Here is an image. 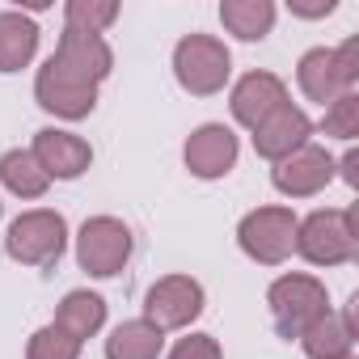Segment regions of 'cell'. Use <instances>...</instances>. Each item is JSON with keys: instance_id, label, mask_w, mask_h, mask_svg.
I'll use <instances>...</instances> for the list:
<instances>
[{"instance_id": "obj_1", "label": "cell", "mask_w": 359, "mask_h": 359, "mask_svg": "<svg viewBox=\"0 0 359 359\" xmlns=\"http://www.w3.org/2000/svg\"><path fill=\"white\" fill-rule=\"evenodd\" d=\"M296 254L313 266H342L359 258L355 208H321L296 224Z\"/></svg>"}, {"instance_id": "obj_2", "label": "cell", "mask_w": 359, "mask_h": 359, "mask_svg": "<svg viewBox=\"0 0 359 359\" xmlns=\"http://www.w3.org/2000/svg\"><path fill=\"white\" fill-rule=\"evenodd\" d=\"M266 304H271L275 334L292 342V338H300L309 325H317V321L330 313V292H325V283L313 279V275H283V279L271 283Z\"/></svg>"}, {"instance_id": "obj_3", "label": "cell", "mask_w": 359, "mask_h": 359, "mask_svg": "<svg viewBox=\"0 0 359 359\" xmlns=\"http://www.w3.org/2000/svg\"><path fill=\"white\" fill-rule=\"evenodd\" d=\"M173 76L187 93L195 97H212L229 85L233 76V55L220 39L212 34H187L173 47Z\"/></svg>"}, {"instance_id": "obj_4", "label": "cell", "mask_w": 359, "mask_h": 359, "mask_svg": "<svg viewBox=\"0 0 359 359\" xmlns=\"http://www.w3.org/2000/svg\"><path fill=\"white\" fill-rule=\"evenodd\" d=\"M64 245H68V220L51 208L22 212L9 224V237H5L9 258L22 262V266H55Z\"/></svg>"}, {"instance_id": "obj_5", "label": "cell", "mask_w": 359, "mask_h": 359, "mask_svg": "<svg viewBox=\"0 0 359 359\" xmlns=\"http://www.w3.org/2000/svg\"><path fill=\"white\" fill-rule=\"evenodd\" d=\"M296 212L292 208H258L237 224V245L262 262V266H279L292 250H296Z\"/></svg>"}, {"instance_id": "obj_6", "label": "cell", "mask_w": 359, "mask_h": 359, "mask_svg": "<svg viewBox=\"0 0 359 359\" xmlns=\"http://www.w3.org/2000/svg\"><path fill=\"white\" fill-rule=\"evenodd\" d=\"M131 258V229L114 216H93L81 224L76 237V262L81 271H89L93 279H110L127 266Z\"/></svg>"}, {"instance_id": "obj_7", "label": "cell", "mask_w": 359, "mask_h": 359, "mask_svg": "<svg viewBox=\"0 0 359 359\" xmlns=\"http://www.w3.org/2000/svg\"><path fill=\"white\" fill-rule=\"evenodd\" d=\"M199 313H203V283L191 275H165L144 296V321H152L161 334L187 330Z\"/></svg>"}, {"instance_id": "obj_8", "label": "cell", "mask_w": 359, "mask_h": 359, "mask_svg": "<svg viewBox=\"0 0 359 359\" xmlns=\"http://www.w3.org/2000/svg\"><path fill=\"white\" fill-rule=\"evenodd\" d=\"M334 169H338V161L321 144H304V148H296L292 156H283L275 165L271 182L287 199H309V195H321L334 182Z\"/></svg>"}, {"instance_id": "obj_9", "label": "cell", "mask_w": 359, "mask_h": 359, "mask_svg": "<svg viewBox=\"0 0 359 359\" xmlns=\"http://www.w3.org/2000/svg\"><path fill=\"white\" fill-rule=\"evenodd\" d=\"M51 64H55L64 76H72V81L97 89V85L110 76V68H114V51L106 47L102 34L64 30V34H60V47H55V55H51Z\"/></svg>"}, {"instance_id": "obj_10", "label": "cell", "mask_w": 359, "mask_h": 359, "mask_svg": "<svg viewBox=\"0 0 359 359\" xmlns=\"http://www.w3.org/2000/svg\"><path fill=\"white\" fill-rule=\"evenodd\" d=\"M237 135H233V127H224V123H203V127H195L191 131V140H187V148H182V156H187V169L195 173V177H203V182H216V177H224L233 165H237Z\"/></svg>"}, {"instance_id": "obj_11", "label": "cell", "mask_w": 359, "mask_h": 359, "mask_svg": "<svg viewBox=\"0 0 359 359\" xmlns=\"http://www.w3.org/2000/svg\"><path fill=\"white\" fill-rule=\"evenodd\" d=\"M34 97H39V106L47 110V114H55V118H89L93 114V106H97V89L93 85H81V81H72V76H64L51 60L39 68V76H34Z\"/></svg>"}, {"instance_id": "obj_12", "label": "cell", "mask_w": 359, "mask_h": 359, "mask_svg": "<svg viewBox=\"0 0 359 359\" xmlns=\"http://www.w3.org/2000/svg\"><path fill=\"white\" fill-rule=\"evenodd\" d=\"M30 156L39 161V169L47 177H60V182H72V177H81L89 165H93V148L72 135V131H55V127H43L34 131V148Z\"/></svg>"}, {"instance_id": "obj_13", "label": "cell", "mask_w": 359, "mask_h": 359, "mask_svg": "<svg viewBox=\"0 0 359 359\" xmlns=\"http://www.w3.org/2000/svg\"><path fill=\"white\" fill-rule=\"evenodd\" d=\"M287 102V85L275 76V72H245L237 85H233V97H229V110L241 127H262L279 106Z\"/></svg>"}, {"instance_id": "obj_14", "label": "cell", "mask_w": 359, "mask_h": 359, "mask_svg": "<svg viewBox=\"0 0 359 359\" xmlns=\"http://www.w3.org/2000/svg\"><path fill=\"white\" fill-rule=\"evenodd\" d=\"M309 135H313V118H309L300 106L283 102L262 127H254V152H258L262 161H275V165H279L283 156H292L296 148H304Z\"/></svg>"}, {"instance_id": "obj_15", "label": "cell", "mask_w": 359, "mask_h": 359, "mask_svg": "<svg viewBox=\"0 0 359 359\" xmlns=\"http://www.w3.org/2000/svg\"><path fill=\"white\" fill-rule=\"evenodd\" d=\"M296 81H300V93H304L309 102H321V106H330V102L342 97V93H355V85L342 76V64H338V55H334L330 47L304 51L300 64H296Z\"/></svg>"}, {"instance_id": "obj_16", "label": "cell", "mask_w": 359, "mask_h": 359, "mask_svg": "<svg viewBox=\"0 0 359 359\" xmlns=\"http://www.w3.org/2000/svg\"><path fill=\"white\" fill-rule=\"evenodd\" d=\"M300 346L309 359H346L355 346V309L325 313L317 325H309L300 334Z\"/></svg>"}, {"instance_id": "obj_17", "label": "cell", "mask_w": 359, "mask_h": 359, "mask_svg": "<svg viewBox=\"0 0 359 359\" xmlns=\"http://www.w3.org/2000/svg\"><path fill=\"white\" fill-rule=\"evenodd\" d=\"M39 51V26L26 13H0V72H22Z\"/></svg>"}, {"instance_id": "obj_18", "label": "cell", "mask_w": 359, "mask_h": 359, "mask_svg": "<svg viewBox=\"0 0 359 359\" xmlns=\"http://www.w3.org/2000/svg\"><path fill=\"white\" fill-rule=\"evenodd\" d=\"M55 325H60L68 338L85 342V338H93V334L106 325V300H102L97 292H68V296L60 300Z\"/></svg>"}, {"instance_id": "obj_19", "label": "cell", "mask_w": 359, "mask_h": 359, "mask_svg": "<svg viewBox=\"0 0 359 359\" xmlns=\"http://www.w3.org/2000/svg\"><path fill=\"white\" fill-rule=\"evenodd\" d=\"M220 22L241 43H262L271 34V26H275V5L271 0H224Z\"/></svg>"}, {"instance_id": "obj_20", "label": "cell", "mask_w": 359, "mask_h": 359, "mask_svg": "<svg viewBox=\"0 0 359 359\" xmlns=\"http://www.w3.org/2000/svg\"><path fill=\"white\" fill-rule=\"evenodd\" d=\"M0 182H5V191L18 195V199H43L47 187H51V177L39 169L30 148H9L5 156H0Z\"/></svg>"}, {"instance_id": "obj_21", "label": "cell", "mask_w": 359, "mask_h": 359, "mask_svg": "<svg viewBox=\"0 0 359 359\" xmlns=\"http://www.w3.org/2000/svg\"><path fill=\"white\" fill-rule=\"evenodd\" d=\"M161 346H165V334L152 321L135 317V321L114 325V334L106 338V359H156Z\"/></svg>"}, {"instance_id": "obj_22", "label": "cell", "mask_w": 359, "mask_h": 359, "mask_svg": "<svg viewBox=\"0 0 359 359\" xmlns=\"http://www.w3.org/2000/svg\"><path fill=\"white\" fill-rule=\"evenodd\" d=\"M118 5L114 0H68L64 9V30H81V34H102L106 26H114Z\"/></svg>"}, {"instance_id": "obj_23", "label": "cell", "mask_w": 359, "mask_h": 359, "mask_svg": "<svg viewBox=\"0 0 359 359\" xmlns=\"http://www.w3.org/2000/svg\"><path fill=\"white\" fill-rule=\"evenodd\" d=\"M26 359H81V342L68 338L60 325H43V330L30 334Z\"/></svg>"}, {"instance_id": "obj_24", "label": "cell", "mask_w": 359, "mask_h": 359, "mask_svg": "<svg viewBox=\"0 0 359 359\" xmlns=\"http://www.w3.org/2000/svg\"><path fill=\"white\" fill-rule=\"evenodd\" d=\"M321 131L334 135V140H355L359 135V93H342L330 102L325 118H321Z\"/></svg>"}, {"instance_id": "obj_25", "label": "cell", "mask_w": 359, "mask_h": 359, "mask_svg": "<svg viewBox=\"0 0 359 359\" xmlns=\"http://www.w3.org/2000/svg\"><path fill=\"white\" fill-rule=\"evenodd\" d=\"M169 359H224V355H220V342L212 334H191L169 351Z\"/></svg>"}, {"instance_id": "obj_26", "label": "cell", "mask_w": 359, "mask_h": 359, "mask_svg": "<svg viewBox=\"0 0 359 359\" xmlns=\"http://www.w3.org/2000/svg\"><path fill=\"white\" fill-rule=\"evenodd\" d=\"M334 55H338V64H342V76H346L351 85H359V39H346Z\"/></svg>"}, {"instance_id": "obj_27", "label": "cell", "mask_w": 359, "mask_h": 359, "mask_svg": "<svg viewBox=\"0 0 359 359\" xmlns=\"http://www.w3.org/2000/svg\"><path fill=\"white\" fill-rule=\"evenodd\" d=\"M292 13L296 18H330L334 13V0H321V5H296V0H292Z\"/></svg>"}, {"instance_id": "obj_28", "label": "cell", "mask_w": 359, "mask_h": 359, "mask_svg": "<svg viewBox=\"0 0 359 359\" xmlns=\"http://www.w3.org/2000/svg\"><path fill=\"white\" fill-rule=\"evenodd\" d=\"M338 169H342V177H346V187H359V152H346Z\"/></svg>"}, {"instance_id": "obj_29", "label": "cell", "mask_w": 359, "mask_h": 359, "mask_svg": "<svg viewBox=\"0 0 359 359\" xmlns=\"http://www.w3.org/2000/svg\"><path fill=\"white\" fill-rule=\"evenodd\" d=\"M346 359H355V355H346Z\"/></svg>"}]
</instances>
